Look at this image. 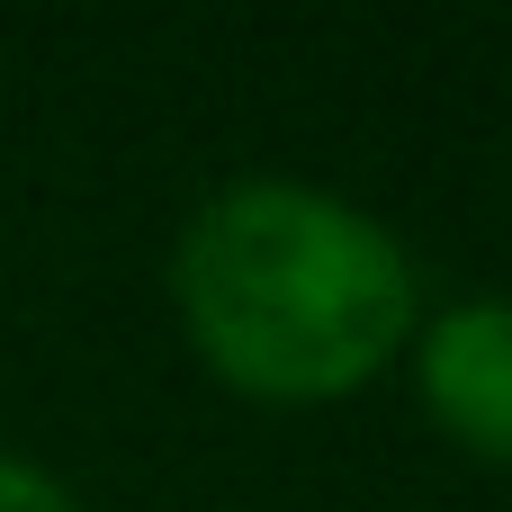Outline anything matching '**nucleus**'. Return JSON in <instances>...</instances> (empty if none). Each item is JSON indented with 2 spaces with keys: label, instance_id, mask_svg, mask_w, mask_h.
Masks as SVG:
<instances>
[{
  "label": "nucleus",
  "instance_id": "nucleus-1",
  "mask_svg": "<svg viewBox=\"0 0 512 512\" xmlns=\"http://www.w3.org/2000/svg\"><path fill=\"white\" fill-rule=\"evenodd\" d=\"M171 315L198 369L243 405H351L405 360L423 270L360 198L252 171L180 216Z\"/></svg>",
  "mask_w": 512,
  "mask_h": 512
},
{
  "label": "nucleus",
  "instance_id": "nucleus-2",
  "mask_svg": "<svg viewBox=\"0 0 512 512\" xmlns=\"http://www.w3.org/2000/svg\"><path fill=\"white\" fill-rule=\"evenodd\" d=\"M405 369H414V405L432 414V432L450 450L512 468V297L423 306Z\"/></svg>",
  "mask_w": 512,
  "mask_h": 512
},
{
  "label": "nucleus",
  "instance_id": "nucleus-3",
  "mask_svg": "<svg viewBox=\"0 0 512 512\" xmlns=\"http://www.w3.org/2000/svg\"><path fill=\"white\" fill-rule=\"evenodd\" d=\"M0 512H81V495L45 468V459H27V450H0Z\"/></svg>",
  "mask_w": 512,
  "mask_h": 512
}]
</instances>
